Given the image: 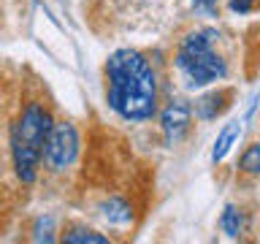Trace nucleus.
I'll return each instance as SVG.
<instances>
[{"label":"nucleus","mask_w":260,"mask_h":244,"mask_svg":"<svg viewBox=\"0 0 260 244\" xmlns=\"http://www.w3.org/2000/svg\"><path fill=\"white\" fill-rule=\"evenodd\" d=\"M252 6H255V0H231V11L236 14H249Z\"/></svg>","instance_id":"obj_12"},{"label":"nucleus","mask_w":260,"mask_h":244,"mask_svg":"<svg viewBox=\"0 0 260 244\" xmlns=\"http://www.w3.org/2000/svg\"><path fill=\"white\" fill-rule=\"evenodd\" d=\"M160 122H162V133H166L168 141H176L190 128V106L184 101H171L166 106V111H162Z\"/></svg>","instance_id":"obj_5"},{"label":"nucleus","mask_w":260,"mask_h":244,"mask_svg":"<svg viewBox=\"0 0 260 244\" xmlns=\"http://www.w3.org/2000/svg\"><path fill=\"white\" fill-rule=\"evenodd\" d=\"M241 168L247 171V174H257V171H260V144H252L249 149L244 152Z\"/></svg>","instance_id":"obj_11"},{"label":"nucleus","mask_w":260,"mask_h":244,"mask_svg":"<svg viewBox=\"0 0 260 244\" xmlns=\"http://www.w3.org/2000/svg\"><path fill=\"white\" fill-rule=\"evenodd\" d=\"M214 30H195L190 33L176 54V65L184 71L192 87H203L211 81H219L228 73L225 60L214 52Z\"/></svg>","instance_id":"obj_3"},{"label":"nucleus","mask_w":260,"mask_h":244,"mask_svg":"<svg viewBox=\"0 0 260 244\" xmlns=\"http://www.w3.org/2000/svg\"><path fill=\"white\" fill-rule=\"evenodd\" d=\"M195 8H201V11H206V14H214L217 11V0H192Z\"/></svg>","instance_id":"obj_13"},{"label":"nucleus","mask_w":260,"mask_h":244,"mask_svg":"<svg viewBox=\"0 0 260 244\" xmlns=\"http://www.w3.org/2000/svg\"><path fill=\"white\" fill-rule=\"evenodd\" d=\"M52 128V114H49L41 103H30L22 111L11 130V152H14V168L22 182H32L41 163V152H44L46 133Z\"/></svg>","instance_id":"obj_2"},{"label":"nucleus","mask_w":260,"mask_h":244,"mask_svg":"<svg viewBox=\"0 0 260 244\" xmlns=\"http://www.w3.org/2000/svg\"><path fill=\"white\" fill-rule=\"evenodd\" d=\"M219 101H222V95H206L203 101L198 103V114L203 119H211L217 117L219 111H222V106H219Z\"/></svg>","instance_id":"obj_10"},{"label":"nucleus","mask_w":260,"mask_h":244,"mask_svg":"<svg viewBox=\"0 0 260 244\" xmlns=\"http://www.w3.org/2000/svg\"><path fill=\"white\" fill-rule=\"evenodd\" d=\"M239 136H241V125H239V122H233V125H228V128H225V133L217 138V144H214V152H211V160H214V163H217V160H222L225 155L231 152V146H233V141H236Z\"/></svg>","instance_id":"obj_7"},{"label":"nucleus","mask_w":260,"mask_h":244,"mask_svg":"<svg viewBox=\"0 0 260 244\" xmlns=\"http://www.w3.org/2000/svg\"><path fill=\"white\" fill-rule=\"evenodd\" d=\"M106 98L122 119H149L157 111V79L136 49H117L106 60Z\"/></svg>","instance_id":"obj_1"},{"label":"nucleus","mask_w":260,"mask_h":244,"mask_svg":"<svg viewBox=\"0 0 260 244\" xmlns=\"http://www.w3.org/2000/svg\"><path fill=\"white\" fill-rule=\"evenodd\" d=\"M62 239L68 241V244H84V241H89V244H106V241H109L103 233L89 231V228H71V231L65 233Z\"/></svg>","instance_id":"obj_9"},{"label":"nucleus","mask_w":260,"mask_h":244,"mask_svg":"<svg viewBox=\"0 0 260 244\" xmlns=\"http://www.w3.org/2000/svg\"><path fill=\"white\" fill-rule=\"evenodd\" d=\"M222 231L231 236V239L241 236V231H244V215H241V209L228 206V209L222 211Z\"/></svg>","instance_id":"obj_8"},{"label":"nucleus","mask_w":260,"mask_h":244,"mask_svg":"<svg viewBox=\"0 0 260 244\" xmlns=\"http://www.w3.org/2000/svg\"><path fill=\"white\" fill-rule=\"evenodd\" d=\"M103 217L114 225H125L133 220V211H130V206L122 198H111V201L103 203Z\"/></svg>","instance_id":"obj_6"},{"label":"nucleus","mask_w":260,"mask_h":244,"mask_svg":"<svg viewBox=\"0 0 260 244\" xmlns=\"http://www.w3.org/2000/svg\"><path fill=\"white\" fill-rule=\"evenodd\" d=\"M79 155V133L71 122H52L44 141V152L41 158L46 160V166L52 171L68 168Z\"/></svg>","instance_id":"obj_4"}]
</instances>
